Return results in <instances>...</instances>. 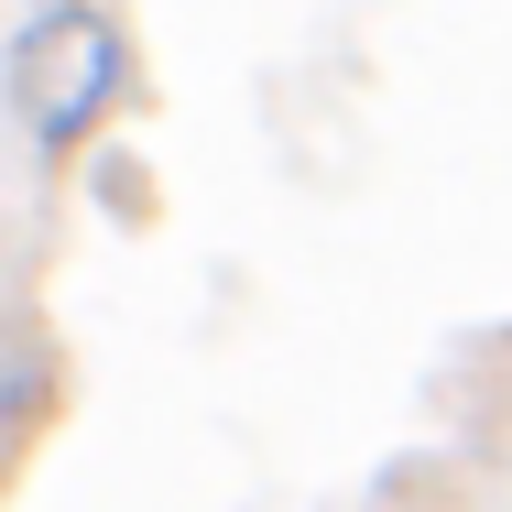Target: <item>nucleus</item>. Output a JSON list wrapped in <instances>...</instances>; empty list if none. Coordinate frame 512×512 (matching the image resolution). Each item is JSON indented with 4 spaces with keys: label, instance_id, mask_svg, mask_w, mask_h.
I'll list each match as a JSON object with an SVG mask.
<instances>
[{
    "label": "nucleus",
    "instance_id": "obj_1",
    "mask_svg": "<svg viewBox=\"0 0 512 512\" xmlns=\"http://www.w3.org/2000/svg\"><path fill=\"white\" fill-rule=\"evenodd\" d=\"M120 99H131V33L109 22L99 0H44L11 33V109H22V131H33L44 164L88 153Z\"/></svg>",
    "mask_w": 512,
    "mask_h": 512
},
{
    "label": "nucleus",
    "instance_id": "obj_2",
    "mask_svg": "<svg viewBox=\"0 0 512 512\" xmlns=\"http://www.w3.org/2000/svg\"><path fill=\"white\" fill-rule=\"evenodd\" d=\"M55 393H66L55 349H44V338H0V469L22 458V436H44Z\"/></svg>",
    "mask_w": 512,
    "mask_h": 512
}]
</instances>
